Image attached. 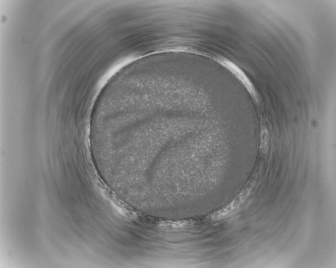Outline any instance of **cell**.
Returning a JSON list of instances; mask_svg holds the SVG:
<instances>
[{"label": "cell", "mask_w": 336, "mask_h": 268, "mask_svg": "<svg viewBox=\"0 0 336 268\" xmlns=\"http://www.w3.org/2000/svg\"><path fill=\"white\" fill-rule=\"evenodd\" d=\"M216 60L220 65L223 67H226L227 69L229 70L232 74H234L243 83L246 84V85L249 86V87L253 90L252 88L251 87V84L248 81L247 78L244 74V73L241 70V69L238 68L236 65L234 63H232L228 59H226L225 57L221 56H219L216 57Z\"/></svg>", "instance_id": "1"}]
</instances>
